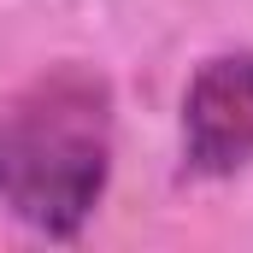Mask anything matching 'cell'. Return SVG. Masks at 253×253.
<instances>
[{
  "label": "cell",
  "mask_w": 253,
  "mask_h": 253,
  "mask_svg": "<svg viewBox=\"0 0 253 253\" xmlns=\"http://www.w3.org/2000/svg\"><path fill=\"white\" fill-rule=\"evenodd\" d=\"M112 177V88L88 65H53L0 100V206L71 242Z\"/></svg>",
  "instance_id": "obj_1"
},
{
  "label": "cell",
  "mask_w": 253,
  "mask_h": 253,
  "mask_svg": "<svg viewBox=\"0 0 253 253\" xmlns=\"http://www.w3.org/2000/svg\"><path fill=\"white\" fill-rule=\"evenodd\" d=\"M183 165L194 177H230L253 165V53H218L189 77Z\"/></svg>",
  "instance_id": "obj_2"
}]
</instances>
